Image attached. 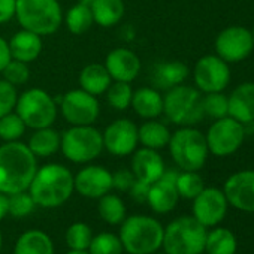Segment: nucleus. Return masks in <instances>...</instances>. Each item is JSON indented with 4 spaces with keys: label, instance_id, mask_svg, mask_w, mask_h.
<instances>
[{
    "label": "nucleus",
    "instance_id": "2f4dec72",
    "mask_svg": "<svg viewBox=\"0 0 254 254\" xmlns=\"http://www.w3.org/2000/svg\"><path fill=\"white\" fill-rule=\"evenodd\" d=\"M97 212L105 223L117 226L121 224L123 220L126 218V205L117 194L106 193L99 199Z\"/></svg>",
    "mask_w": 254,
    "mask_h": 254
},
{
    "label": "nucleus",
    "instance_id": "f3484780",
    "mask_svg": "<svg viewBox=\"0 0 254 254\" xmlns=\"http://www.w3.org/2000/svg\"><path fill=\"white\" fill-rule=\"evenodd\" d=\"M227 203L244 212H254V171L230 175L223 187Z\"/></svg>",
    "mask_w": 254,
    "mask_h": 254
},
{
    "label": "nucleus",
    "instance_id": "0eeeda50",
    "mask_svg": "<svg viewBox=\"0 0 254 254\" xmlns=\"http://www.w3.org/2000/svg\"><path fill=\"white\" fill-rule=\"evenodd\" d=\"M169 153L181 171H199L208 159V144L205 135L191 127L177 130L169 139Z\"/></svg>",
    "mask_w": 254,
    "mask_h": 254
},
{
    "label": "nucleus",
    "instance_id": "1a4fd4ad",
    "mask_svg": "<svg viewBox=\"0 0 254 254\" xmlns=\"http://www.w3.org/2000/svg\"><path fill=\"white\" fill-rule=\"evenodd\" d=\"M15 112L30 129H44L56 121L57 103L45 90L29 88L18 96Z\"/></svg>",
    "mask_w": 254,
    "mask_h": 254
},
{
    "label": "nucleus",
    "instance_id": "7c9ffc66",
    "mask_svg": "<svg viewBox=\"0 0 254 254\" xmlns=\"http://www.w3.org/2000/svg\"><path fill=\"white\" fill-rule=\"evenodd\" d=\"M64 23H66L67 30L72 35H84L85 32H88L91 26L94 24L90 5L85 2H81L72 6L64 17Z\"/></svg>",
    "mask_w": 254,
    "mask_h": 254
},
{
    "label": "nucleus",
    "instance_id": "6e6552de",
    "mask_svg": "<svg viewBox=\"0 0 254 254\" xmlns=\"http://www.w3.org/2000/svg\"><path fill=\"white\" fill-rule=\"evenodd\" d=\"M60 150L72 163H90L103 150L102 132L93 126H72L62 135Z\"/></svg>",
    "mask_w": 254,
    "mask_h": 254
},
{
    "label": "nucleus",
    "instance_id": "412c9836",
    "mask_svg": "<svg viewBox=\"0 0 254 254\" xmlns=\"http://www.w3.org/2000/svg\"><path fill=\"white\" fill-rule=\"evenodd\" d=\"M9 44V50H11V56L14 60L23 62V63H32L35 62L44 48V42H42V36L21 29L20 32H17L11 41H8Z\"/></svg>",
    "mask_w": 254,
    "mask_h": 254
},
{
    "label": "nucleus",
    "instance_id": "473e14b6",
    "mask_svg": "<svg viewBox=\"0 0 254 254\" xmlns=\"http://www.w3.org/2000/svg\"><path fill=\"white\" fill-rule=\"evenodd\" d=\"M106 102L111 108L115 111H126L132 105V97H133V88L130 82H120L114 81L105 91Z\"/></svg>",
    "mask_w": 254,
    "mask_h": 254
},
{
    "label": "nucleus",
    "instance_id": "58836bf2",
    "mask_svg": "<svg viewBox=\"0 0 254 254\" xmlns=\"http://www.w3.org/2000/svg\"><path fill=\"white\" fill-rule=\"evenodd\" d=\"M35 206H36V203L27 190L14 193L9 196V215H12L15 218H23V217L30 215L33 212Z\"/></svg>",
    "mask_w": 254,
    "mask_h": 254
},
{
    "label": "nucleus",
    "instance_id": "aec40b11",
    "mask_svg": "<svg viewBox=\"0 0 254 254\" xmlns=\"http://www.w3.org/2000/svg\"><path fill=\"white\" fill-rule=\"evenodd\" d=\"M165 169V162L157 153V150L144 147L133 153L132 172L136 180H141L147 184H153L163 175Z\"/></svg>",
    "mask_w": 254,
    "mask_h": 254
},
{
    "label": "nucleus",
    "instance_id": "5701e85b",
    "mask_svg": "<svg viewBox=\"0 0 254 254\" xmlns=\"http://www.w3.org/2000/svg\"><path fill=\"white\" fill-rule=\"evenodd\" d=\"M130 106H133V111L141 118L153 120L163 114V96L159 93L157 88L142 87L133 91Z\"/></svg>",
    "mask_w": 254,
    "mask_h": 254
},
{
    "label": "nucleus",
    "instance_id": "39448f33",
    "mask_svg": "<svg viewBox=\"0 0 254 254\" xmlns=\"http://www.w3.org/2000/svg\"><path fill=\"white\" fill-rule=\"evenodd\" d=\"M15 18L23 29L50 36L60 29L63 12L59 0H17Z\"/></svg>",
    "mask_w": 254,
    "mask_h": 254
},
{
    "label": "nucleus",
    "instance_id": "09e8293b",
    "mask_svg": "<svg viewBox=\"0 0 254 254\" xmlns=\"http://www.w3.org/2000/svg\"><path fill=\"white\" fill-rule=\"evenodd\" d=\"M2 244H3V238H2V232H0V250H2Z\"/></svg>",
    "mask_w": 254,
    "mask_h": 254
},
{
    "label": "nucleus",
    "instance_id": "a211bd4d",
    "mask_svg": "<svg viewBox=\"0 0 254 254\" xmlns=\"http://www.w3.org/2000/svg\"><path fill=\"white\" fill-rule=\"evenodd\" d=\"M178 171L165 169L163 175L150 186L147 203L156 214H168L175 209L180 194L175 187V181L178 178Z\"/></svg>",
    "mask_w": 254,
    "mask_h": 254
},
{
    "label": "nucleus",
    "instance_id": "8fccbe9b",
    "mask_svg": "<svg viewBox=\"0 0 254 254\" xmlns=\"http://www.w3.org/2000/svg\"><path fill=\"white\" fill-rule=\"evenodd\" d=\"M251 38H253V44H254V29H253V32H251Z\"/></svg>",
    "mask_w": 254,
    "mask_h": 254
},
{
    "label": "nucleus",
    "instance_id": "4468645a",
    "mask_svg": "<svg viewBox=\"0 0 254 254\" xmlns=\"http://www.w3.org/2000/svg\"><path fill=\"white\" fill-rule=\"evenodd\" d=\"M254 48L251 32L241 26H230L224 29L215 39L217 56L224 62H241L247 59Z\"/></svg>",
    "mask_w": 254,
    "mask_h": 254
},
{
    "label": "nucleus",
    "instance_id": "79ce46f5",
    "mask_svg": "<svg viewBox=\"0 0 254 254\" xmlns=\"http://www.w3.org/2000/svg\"><path fill=\"white\" fill-rule=\"evenodd\" d=\"M135 175L129 169H118L112 174V189L118 191H129L132 184L135 183Z\"/></svg>",
    "mask_w": 254,
    "mask_h": 254
},
{
    "label": "nucleus",
    "instance_id": "e433bc0d",
    "mask_svg": "<svg viewBox=\"0 0 254 254\" xmlns=\"http://www.w3.org/2000/svg\"><path fill=\"white\" fill-rule=\"evenodd\" d=\"M93 239V230L88 224L76 221L66 230V244L69 250H88Z\"/></svg>",
    "mask_w": 254,
    "mask_h": 254
},
{
    "label": "nucleus",
    "instance_id": "dca6fc26",
    "mask_svg": "<svg viewBox=\"0 0 254 254\" xmlns=\"http://www.w3.org/2000/svg\"><path fill=\"white\" fill-rule=\"evenodd\" d=\"M75 190L87 199H100L112 190V172L99 165H88L73 177Z\"/></svg>",
    "mask_w": 254,
    "mask_h": 254
},
{
    "label": "nucleus",
    "instance_id": "c756f323",
    "mask_svg": "<svg viewBox=\"0 0 254 254\" xmlns=\"http://www.w3.org/2000/svg\"><path fill=\"white\" fill-rule=\"evenodd\" d=\"M238 248L236 236L226 227H215L206 232L205 251L208 254H235Z\"/></svg>",
    "mask_w": 254,
    "mask_h": 254
},
{
    "label": "nucleus",
    "instance_id": "bb28decb",
    "mask_svg": "<svg viewBox=\"0 0 254 254\" xmlns=\"http://www.w3.org/2000/svg\"><path fill=\"white\" fill-rule=\"evenodd\" d=\"M111 82L112 79L105 64H99V63L87 64L79 73V88H82L84 91L96 97L100 94H105Z\"/></svg>",
    "mask_w": 254,
    "mask_h": 254
},
{
    "label": "nucleus",
    "instance_id": "603ef678",
    "mask_svg": "<svg viewBox=\"0 0 254 254\" xmlns=\"http://www.w3.org/2000/svg\"><path fill=\"white\" fill-rule=\"evenodd\" d=\"M81 2H85V3H90V2H91V0H81Z\"/></svg>",
    "mask_w": 254,
    "mask_h": 254
},
{
    "label": "nucleus",
    "instance_id": "4c0bfd02",
    "mask_svg": "<svg viewBox=\"0 0 254 254\" xmlns=\"http://www.w3.org/2000/svg\"><path fill=\"white\" fill-rule=\"evenodd\" d=\"M203 112L208 117L215 120L229 115V97H226L221 91L217 93H206L203 96Z\"/></svg>",
    "mask_w": 254,
    "mask_h": 254
},
{
    "label": "nucleus",
    "instance_id": "4be33fe9",
    "mask_svg": "<svg viewBox=\"0 0 254 254\" xmlns=\"http://www.w3.org/2000/svg\"><path fill=\"white\" fill-rule=\"evenodd\" d=\"M229 115L242 124L254 121V82H244L232 91Z\"/></svg>",
    "mask_w": 254,
    "mask_h": 254
},
{
    "label": "nucleus",
    "instance_id": "b1692460",
    "mask_svg": "<svg viewBox=\"0 0 254 254\" xmlns=\"http://www.w3.org/2000/svg\"><path fill=\"white\" fill-rule=\"evenodd\" d=\"M14 254H54V244L44 230L30 229L17 239Z\"/></svg>",
    "mask_w": 254,
    "mask_h": 254
},
{
    "label": "nucleus",
    "instance_id": "37998d69",
    "mask_svg": "<svg viewBox=\"0 0 254 254\" xmlns=\"http://www.w3.org/2000/svg\"><path fill=\"white\" fill-rule=\"evenodd\" d=\"M150 186L141 180H135V183L132 184V187L129 189V194L133 200H136L138 203H145L147 197H148V191H150Z\"/></svg>",
    "mask_w": 254,
    "mask_h": 254
},
{
    "label": "nucleus",
    "instance_id": "9b49d317",
    "mask_svg": "<svg viewBox=\"0 0 254 254\" xmlns=\"http://www.w3.org/2000/svg\"><path fill=\"white\" fill-rule=\"evenodd\" d=\"M64 120L72 126H93L100 114V105L96 96L75 88L67 91L60 102Z\"/></svg>",
    "mask_w": 254,
    "mask_h": 254
},
{
    "label": "nucleus",
    "instance_id": "ea45409f",
    "mask_svg": "<svg viewBox=\"0 0 254 254\" xmlns=\"http://www.w3.org/2000/svg\"><path fill=\"white\" fill-rule=\"evenodd\" d=\"M3 79L12 84L14 87H20L29 82L30 79V69L27 63L18 62V60H11L6 67L3 69Z\"/></svg>",
    "mask_w": 254,
    "mask_h": 254
},
{
    "label": "nucleus",
    "instance_id": "c9c22d12",
    "mask_svg": "<svg viewBox=\"0 0 254 254\" xmlns=\"http://www.w3.org/2000/svg\"><path fill=\"white\" fill-rule=\"evenodd\" d=\"M87 251L90 254H123L124 248L118 235L111 232H102L93 235Z\"/></svg>",
    "mask_w": 254,
    "mask_h": 254
},
{
    "label": "nucleus",
    "instance_id": "f704fd0d",
    "mask_svg": "<svg viewBox=\"0 0 254 254\" xmlns=\"http://www.w3.org/2000/svg\"><path fill=\"white\" fill-rule=\"evenodd\" d=\"M175 187L180 197L193 200L205 189V183L196 171H183L178 174Z\"/></svg>",
    "mask_w": 254,
    "mask_h": 254
},
{
    "label": "nucleus",
    "instance_id": "423d86ee",
    "mask_svg": "<svg viewBox=\"0 0 254 254\" xmlns=\"http://www.w3.org/2000/svg\"><path fill=\"white\" fill-rule=\"evenodd\" d=\"M203 96L190 85H177L168 90L163 97V112L178 126H193L203 120Z\"/></svg>",
    "mask_w": 254,
    "mask_h": 254
},
{
    "label": "nucleus",
    "instance_id": "c03bdc74",
    "mask_svg": "<svg viewBox=\"0 0 254 254\" xmlns=\"http://www.w3.org/2000/svg\"><path fill=\"white\" fill-rule=\"evenodd\" d=\"M17 0H0V24H6L15 18Z\"/></svg>",
    "mask_w": 254,
    "mask_h": 254
},
{
    "label": "nucleus",
    "instance_id": "20e7f679",
    "mask_svg": "<svg viewBox=\"0 0 254 254\" xmlns=\"http://www.w3.org/2000/svg\"><path fill=\"white\" fill-rule=\"evenodd\" d=\"M206 232L193 215L178 217L165 227L162 248L168 254H202Z\"/></svg>",
    "mask_w": 254,
    "mask_h": 254
},
{
    "label": "nucleus",
    "instance_id": "3c124183",
    "mask_svg": "<svg viewBox=\"0 0 254 254\" xmlns=\"http://www.w3.org/2000/svg\"><path fill=\"white\" fill-rule=\"evenodd\" d=\"M153 254H168V253H166V251H163V253H157V251H156V253H153Z\"/></svg>",
    "mask_w": 254,
    "mask_h": 254
},
{
    "label": "nucleus",
    "instance_id": "7ed1b4c3",
    "mask_svg": "<svg viewBox=\"0 0 254 254\" xmlns=\"http://www.w3.org/2000/svg\"><path fill=\"white\" fill-rule=\"evenodd\" d=\"M165 227L150 215H132L123 220L120 241L129 254H153L162 248Z\"/></svg>",
    "mask_w": 254,
    "mask_h": 254
},
{
    "label": "nucleus",
    "instance_id": "393cba45",
    "mask_svg": "<svg viewBox=\"0 0 254 254\" xmlns=\"http://www.w3.org/2000/svg\"><path fill=\"white\" fill-rule=\"evenodd\" d=\"M187 76H189V67L183 62L172 60V62L159 63L153 70L151 79L156 87L169 90L172 87L183 84Z\"/></svg>",
    "mask_w": 254,
    "mask_h": 254
},
{
    "label": "nucleus",
    "instance_id": "a19ab883",
    "mask_svg": "<svg viewBox=\"0 0 254 254\" xmlns=\"http://www.w3.org/2000/svg\"><path fill=\"white\" fill-rule=\"evenodd\" d=\"M17 100H18L17 87H14L5 79H0V117L15 111Z\"/></svg>",
    "mask_w": 254,
    "mask_h": 254
},
{
    "label": "nucleus",
    "instance_id": "72a5a7b5",
    "mask_svg": "<svg viewBox=\"0 0 254 254\" xmlns=\"http://www.w3.org/2000/svg\"><path fill=\"white\" fill-rule=\"evenodd\" d=\"M26 129L27 126L15 111L0 117V139L5 142L20 141L26 133Z\"/></svg>",
    "mask_w": 254,
    "mask_h": 254
},
{
    "label": "nucleus",
    "instance_id": "f257e3e1",
    "mask_svg": "<svg viewBox=\"0 0 254 254\" xmlns=\"http://www.w3.org/2000/svg\"><path fill=\"white\" fill-rule=\"evenodd\" d=\"M38 171V157L20 141L0 147V193L14 194L29 190Z\"/></svg>",
    "mask_w": 254,
    "mask_h": 254
},
{
    "label": "nucleus",
    "instance_id": "6ab92c4d",
    "mask_svg": "<svg viewBox=\"0 0 254 254\" xmlns=\"http://www.w3.org/2000/svg\"><path fill=\"white\" fill-rule=\"evenodd\" d=\"M105 67L112 81L133 82L142 69L141 59L129 48H114L105 59Z\"/></svg>",
    "mask_w": 254,
    "mask_h": 254
},
{
    "label": "nucleus",
    "instance_id": "9d476101",
    "mask_svg": "<svg viewBox=\"0 0 254 254\" xmlns=\"http://www.w3.org/2000/svg\"><path fill=\"white\" fill-rule=\"evenodd\" d=\"M206 144L208 150L218 157H226L239 150L245 138L242 123L232 117L218 118L208 130Z\"/></svg>",
    "mask_w": 254,
    "mask_h": 254
},
{
    "label": "nucleus",
    "instance_id": "2eb2a0df",
    "mask_svg": "<svg viewBox=\"0 0 254 254\" xmlns=\"http://www.w3.org/2000/svg\"><path fill=\"white\" fill-rule=\"evenodd\" d=\"M227 205L223 190L217 187H205L193 199V217L206 229L215 227L226 217Z\"/></svg>",
    "mask_w": 254,
    "mask_h": 254
},
{
    "label": "nucleus",
    "instance_id": "a18cd8bd",
    "mask_svg": "<svg viewBox=\"0 0 254 254\" xmlns=\"http://www.w3.org/2000/svg\"><path fill=\"white\" fill-rule=\"evenodd\" d=\"M12 60L11 56V50H9V44L6 39H3L0 36V73L3 72V69L6 67V64Z\"/></svg>",
    "mask_w": 254,
    "mask_h": 254
},
{
    "label": "nucleus",
    "instance_id": "f8f14e48",
    "mask_svg": "<svg viewBox=\"0 0 254 254\" xmlns=\"http://www.w3.org/2000/svg\"><path fill=\"white\" fill-rule=\"evenodd\" d=\"M102 139L103 148L109 154L115 157L130 156L136 151L139 144L138 126L129 118H117L106 126Z\"/></svg>",
    "mask_w": 254,
    "mask_h": 254
},
{
    "label": "nucleus",
    "instance_id": "cd10ccee",
    "mask_svg": "<svg viewBox=\"0 0 254 254\" xmlns=\"http://www.w3.org/2000/svg\"><path fill=\"white\" fill-rule=\"evenodd\" d=\"M60 133L50 126L44 129H36L29 139L27 147L35 157H50L60 150Z\"/></svg>",
    "mask_w": 254,
    "mask_h": 254
},
{
    "label": "nucleus",
    "instance_id": "ddd939ff",
    "mask_svg": "<svg viewBox=\"0 0 254 254\" xmlns=\"http://www.w3.org/2000/svg\"><path fill=\"white\" fill-rule=\"evenodd\" d=\"M193 75L197 88L205 93L223 91L230 81L227 62H224L218 56H205L199 59L194 66Z\"/></svg>",
    "mask_w": 254,
    "mask_h": 254
},
{
    "label": "nucleus",
    "instance_id": "c85d7f7f",
    "mask_svg": "<svg viewBox=\"0 0 254 254\" xmlns=\"http://www.w3.org/2000/svg\"><path fill=\"white\" fill-rule=\"evenodd\" d=\"M138 136L139 142L151 150H162L168 147L169 139H171V132L168 127L160 123L153 120L145 121L141 127H138Z\"/></svg>",
    "mask_w": 254,
    "mask_h": 254
},
{
    "label": "nucleus",
    "instance_id": "49530a36",
    "mask_svg": "<svg viewBox=\"0 0 254 254\" xmlns=\"http://www.w3.org/2000/svg\"><path fill=\"white\" fill-rule=\"evenodd\" d=\"M9 215V196L0 193V221Z\"/></svg>",
    "mask_w": 254,
    "mask_h": 254
},
{
    "label": "nucleus",
    "instance_id": "f03ea898",
    "mask_svg": "<svg viewBox=\"0 0 254 254\" xmlns=\"http://www.w3.org/2000/svg\"><path fill=\"white\" fill-rule=\"evenodd\" d=\"M36 206L59 208L66 203L73 191V174L60 163H48L38 168L29 190Z\"/></svg>",
    "mask_w": 254,
    "mask_h": 254
},
{
    "label": "nucleus",
    "instance_id": "de8ad7c7",
    "mask_svg": "<svg viewBox=\"0 0 254 254\" xmlns=\"http://www.w3.org/2000/svg\"><path fill=\"white\" fill-rule=\"evenodd\" d=\"M66 254H90L87 250H69Z\"/></svg>",
    "mask_w": 254,
    "mask_h": 254
},
{
    "label": "nucleus",
    "instance_id": "a878e982",
    "mask_svg": "<svg viewBox=\"0 0 254 254\" xmlns=\"http://www.w3.org/2000/svg\"><path fill=\"white\" fill-rule=\"evenodd\" d=\"M94 24L109 29L117 26L124 17V2L123 0H91L88 3Z\"/></svg>",
    "mask_w": 254,
    "mask_h": 254
}]
</instances>
